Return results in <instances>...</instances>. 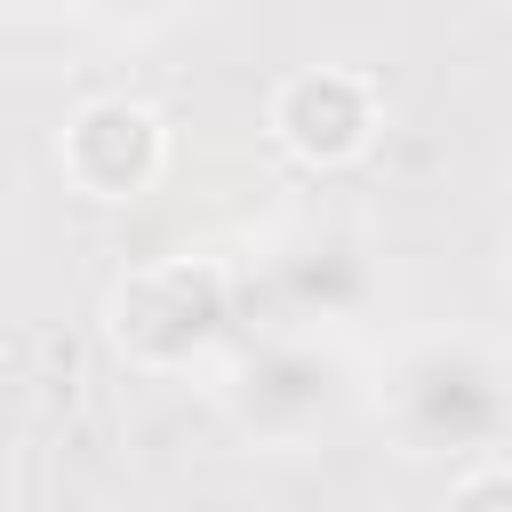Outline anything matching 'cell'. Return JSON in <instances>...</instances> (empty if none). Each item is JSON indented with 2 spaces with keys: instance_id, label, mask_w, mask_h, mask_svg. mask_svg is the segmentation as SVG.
Wrapping results in <instances>:
<instances>
[{
  "instance_id": "1",
  "label": "cell",
  "mask_w": 512,
  "mask_h": 512,
  "mask_svg": "<svg viewBox=\"0 0 512 512\" xmlns=\"http://www.w3.org/2000/svg\"><path fill=\"white\" fill-rule=\"evenodd\" d=\"M64 168L80 192L96 200H128L152 184L160 168V120L144 104H88L72 128H64Z\"/></svg>"
},
{
  "instance_id": "2",
  "label": "cell",
  "mask_w": 512,
  "mask_h": 512,
  "mask_svg": "<svg viewBox=\"0 0 512 512\" xmlns=\"http://www.w3.org/2000/svg\"><path fill=\"white\" fill-rule=\"evenodd\" d=\"M368 128H376V112L352 72H296L272 96V136L296 160H352L368 144Z\"/></svg>"
},
{
  "instance_id": "3",
  "label": "cell",
  "mask_w": 512,
  "mask_h": 512,
  "mask_svg": "<svg viewBox=\"0 0 512 512\" xmlns=\"http://www.w3.org/2000/svg\"><path fill=\"white\" fill-rule=\"evenodd\" d=\"M456 512H504V472H472V488L456 496Z\"/></svg>"
}]
</instances>
